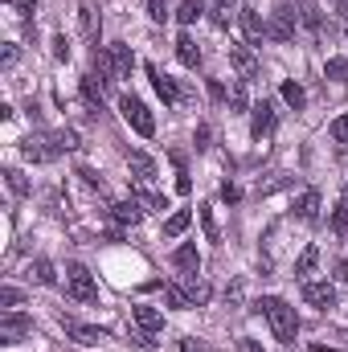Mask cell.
<instances>
[{
	"mask_svg": "<svg viewBox=\"0 0 348 352\" xmlns=\"http://www.w3.org/2000/svg\"><path fill=\"white\" fill-rule=\"evenodd\" d=\"M254 311L266 316V324H270L274 340H283L287 349L295 344V336H299V316H295V307H291L287 299H279V295H262L259 303H254Z\"/></svg>",
	"mask_w": 348,
	"mask_h": 352,
	"instance_id": "1",
	"label": "cell"
},
{
	"mask_svg": "<svg viewBox=\"0 0 348 352\" xmlns=\"http://www.w3.org/2000/svg\"><path fill=\"white\" fill-rule=\"evenodd\" d=\"M119 111H123L127 127H135V135H144V140H152V135H156V119H152V111H148V102H144V98L123 94V98H119Z\"/></svg>",
	"mask_w": 348,
	"mask_h": 352,
	"instance_id": "2",
	"label": "cell"
},
{
	"mask_svg": "<svg viewBox=\"0 0 348 352\" xmlns=\"http://www.w3.org/2000/svg\"><path fill=\"white\" fill-rule=\"evenodd\" d=\"M66 295L78 299V303H98V287H94V274L83 263H66Z\"/></svg>",
	"mask_w": 348,
	"mask_h": 352,
	"instance_id": "3",
	"label": "cell"
},
{
	"mask_svg": "<svg viewBox=\"0 0 348 352\" xmlns=\"http://www.w3.org/2000/svg\"><path fill=\"white\" fill-rule=\"evenodd\" d=\"M33 332V320L25 311H0V340L4 344H21Z\"/></svg>",
	"mask_w": 348,
	"mask_h": 352,
	"instance_id": "4",
	"label": "cell"
},
{
	"mask_svg": "<svg viewBox=\"0 0 348 352\" xmlns=\"http://www.w3.org/2000/svg\"><path fill=\"white\" fill-rule=\"evenodd\" d=\"M295 25H299V12L283 4V8H274V16L266 21V37H270V41H291V37H295Z\"/></svg>",
	"mask_w": 348,
	"mask_h": 352,
	"instance_id": "5",
	"label": "cell"
},
{
	"mask_svg": "<svg viewBox=\"0 0 348 352\" xmlns=\"http://www.w3.org/2000/svg\"><path fill=\"white\" fill-rule=\"evenodd\" d=\"M62 328H66V336H70L74 344H83V349H94V344H102V340H107V332H102V328L78 324L74 316H62Z\"/></svg>",
	"mask_w": 348,
	"mask_h": 352,
	"instance_id": "6",
	"label": "cell"
},
{
	"mask_svg": "<svg viewBox=\"0 0 348 352\" xmlns=\"http://www.w3.org/2000/svg\"><path fill=\"white\" fill-rule=\"evenodd\" d=\"M230 66L238 70V78H246V82H250V78L259 74V58H254V45H246V41H242V45H230Z\"/></svg>",
	"mask_w": 348,
	"mask_h": 352,
	"instance_id": "7",
	"label": "cell"
},
{
	"mask_svg": "<svg viewBox=\"0 0 348 352\" xmlns=\"http://www.w3.org/2000/svg\"><path fill=\"white\" fill-rule=\"evenodd\" d=\"M21 156L33 160V164H50V160L58 156V148L50 144V131H45V135H29V140L21 144Z\"/></svg>",
	"mask_w": 348,
	"mask_h": 352,
	"instance_id": "8",
	"label": "cell"
},
{
	"mask_svg": "<svg viewBox=\"0 0 348 352\" xmlns=\"http://www.w3.org/2000/svg\"><path fill=\"white\" fill-rule=\"evenodd\" d=\"M303 299H307L312 307H320V311H332V307H336V287L307 278V283H303Z\"/></svg>",
	"mask_w": 348,
	"mask_h": 352,
	"instance_id": "9",
	"label": "cell"
},
{
	"mask_svg": "<svg viewBox=\"0 0 348 352\" xmlns=\"http://www.w3.org/2000/svg\"><path fill=\"white\" fill-rule=\"evenodd\" d=\"M78 29L90 45H98V33H102V16H98V4L94 0H83L78 4Z\"/></svg>",
	"mask_w": 348,
	"mask_h": 352,
	"instance_id": "10",
	"label": "cell"
},
{
	"mask_svg": "<svg viewBox=\"0 0 348 352\" xmlns=\"http://www.w3.org/2000/svg\"><path fill=\"white\" fill-rule=\"evenodd\" d=\"M238 21H242L246 45H262V41H266V21H262L259 8H238Z\"/></svg>",
	"mask_w": 348,
	"mask_h": 352,
	"instance_id": "11",
	"label": "cell"
},
{
	"mask_svg": "<svg viewBox=\"0 0 348 352\" xmlns=\"http://www.w3.org/2000/svg\"><path fill=\"white\" fill-rule=\"evenodd\" d=\"M270 131H274V107L262 98L259 107H250V135L254 140H266Z\"/></svg>",
	"mask_w": 348,
	"mask_h": 352,
	"instance_id": "12",
	"label": "cell"
},
{
	"mask_svg": "<svg viewBox=\"0 0 348 352\" xmlns=\"http://www.w3.org/2000/svg\"><path fill=\"white\" fill-rule=\"evenodd\" d=\"M131 320H135V328H144V332H152V336L164 332V311H156V307H148V303H135V307H131Z\"/></svg>",
	"mask_w": 348,
	"mask_h": 352,
	"instance_id": "13",
	"label": "cell"
},
{
	"mask_svg": "<svg viewBox=\"0 0 348 352\" xmlns=\"http://www.w3.org/2000/svg\"><path fill=\"white\" fill-rule=\"evenodd\" d=\"M111 217H115L119 226H140V221H144V205H140L135 197H127V201H115V205H111Z\"/></svg>",
	"mask_w": 348,
	"mask_h": 352,
	"instance_id": "14",
	"label": "cell"
},
{
	"mask_svg": "<svg viewBox=\"0 0 348 352\" xmlns=\"http://www.w3.org/2000/svg\"><path fill=\"white\" fill-rule=\"evenodd\" d=\"M173 266L176 270H184V274H197V270H201V250H197V242L176 246L173 250Z\"/></svg>",
	"mask_w": 348,
	"mask_h": 352,
	"instance_id": "15",
	"label": "cell"
},
{
	"mask_svg": "<svg viewBox=\"0 0 348 352\" xmlns=\"http://www.w3.org/2000/svg\"><path fill=\"white\" fill-rule=\"evenodd\" d=\"M226 107H230L234 115L250 111V94H246V78H230V87H226Z\"/></svg>",
	"mask_w": 348,
	"mask_h": 352,
	"instance_id": "16",
	"label": "cell"
},
{
	"mask_svg": "<svg viewBox=\"0 0 348 352\" xmlns=\"http://www.w3.org/2000/svg\"><path fill=\"white\" fill-rule=\"evenodd\" d=\"M127 164H131V173H135L140 184H152L156 180V160L148 152H127Z\"/></svg>",
	"mask_w": 348,
	"mask_h": 352,
	"instance_id": "17",
	"label": "cell"
},
{
	"mask_svg": "<svg viewBox=\"0 0 348 352\" xmlns=\"http://www.w3.org/2000/svg\"><path fill=\"white\" fill-rule=\"evenodd\" d=\"M111 50V62H115V74L119 78H131V70H135V54H131V45H123V41H115V45H107Z\"/></svg>",
	"mask_w": 348,
	"mask_h": 352,
	"instance_id": "18",
	"label": "cell"
},
{
	"mask_svg": "<svg viewBox=\"0 0 348 352\" xmlns=\"http://www.w3.org/2000/svg\"><path fill=\"white\" fill-rule=\"evenodd\" d=\"M295 217H299V221H316V217H320V192H316V188H303V192L295 197Z\"/></svg>",
	"mask_w": 348,
	"mask_h": 352,
	"instance_id": "19",
	"label": "cell"
},
{
	"mask_svg": "<svg viewBox=\"0 0 348 352\" xmlns=\"http://www.w3.org/2000/svg\"><path fill=\"white\" fill-rule=\"evenodd\" d=\"M148 74H152V87H156V94H160L168 107H176V102H180V90H176L173 78H168V74H160L156 66H148Z\"/></svg>",
	"mask_w": 348,
	"mask_h": 352,
	"instance_id": "20",
	"label": "cell"
},
{
	"mask_svg": "<svg viewBox=\"0 0 348 352\" xmlns=\"http://www.w3.org/2000/svg\"><path fill=\"white\" fill-rule=\"evenodd\" d=\"M176 58H180V66H188V70H197V66H201V50H197V41H193L188 33H180V37H176Z\"/></svg>",
	"mask_w": 348,
	"mask_h": 352,
	"instance_id": "21",
	"label": "cell"
},
{
	"mask_svg": "<svg viewBox=\"0 0 348 352\" xmlns=\"http://www.w3.org/2000/svg\"><path fill=\"white\" fill-rule=\"evenodd\" d=\"M94 74H98V82L102 87H111L119 74H115V62H111V50H94Z\"/></svg>",
	"mask_w": 348,
	"mask_h": 352,
	"instance_id": "22",
	"label": "cell"
},
{
	"mask_svg": "<svg viewBox=\"0 0 348 352\" xmlns=\"http://www.w3.org/2000/svg\"><path fill=\"white\" fill-rule=\"evenodd\" d=\"M184 291H188V299H193V307H205L209 303V283L205 278H197V274H184Z\"/></svg>",
	"mask_w": 348,
	"mask_h": 352,
	"instance_id": "23",
	"label": "cell"
},
{
	"mask_svg": "<svg viewBox=\"0 0 348 352\" xmlns=\"http://www.w3.org/2000/svg\"><path fill=\"white\" fill-rule=\"evenodd\" d=\"M29 278L41 283V287H54V283H58V270H54L50 258H33V263H29Z\"/></svg>",
	"mask_w": 348,
	"mask_h": 352,
	"instance_id": "24",
	"label": "cell"
},
{
	"mask_svg": "<svg viewBox=\"0 0 348 352\" xmlns=\"http://www.w3.org/2000/svg\"><path fill=\"white\" fill-rule=\"evenodd\" d=\"M83 98H87V107L94 111V115L102 111V82H98L94 74H87V78H83Z\"/></svg>",
	"mask_w": 348,
	"mask_h": 352,
	"instance_id": "25",
	"label": "cell"
},
{
	"mask_svg": "<svg viewBox=\"0 0 348 352\" xmlns=\"http://www.w3.org/2000/svg\"><path fill=\"white\" fill-rule=\"evenodd\" d=\"M316 263H320V246H307L303 254H299V263H295V278H312V270H316Z\"/></svg>",
	"mask_w": 348,
	"mask_h": 352,
	"instance_id": "26",
	"label": "cell"
},
{
	"mask_svg": "<svg viewBox=\"0 0 348 352\" xmlns=\"http://www.w3.org/2000/svg\"><path fill=\"white\" fill-rule=\"evenodd\" d=\"M135 201H140L144 209H156V213H164V209H168V197H164V192H152V188H144V184L135 188Z\"/></svg>",
	"mask_w": 348,
	"mask_h": 352,
	"instance_id": "27",
	"label": "cell"
},
{
	"mask_svg": "<svg viewBox=\"0 0 348 352\" xmlns=\"http://www.w3.org/2000/svg\"><path fill=\"white\" fill-rule=\"evenodd\" d=\"M188 221H193V213H188V209H176V213L164 217V234H168V238H180V234L188 230Z\"/></svg>",
	"mask_w": 348,
	"mask_h": 352,
	"instance_id": "28",
	"label": "cell"
},
{
	"mask_svg": "<svg viewBox=\"0 0 348 352\" xmlns=\"http://www.w3.org/2000/svg\"><path fill=\"white\" fill-rule=\"evenodd\" d=\"M201 16H205V0H180V8H176V21L180 25H193Z\"/></svg>",
	"mask_w": 348,
	"mask_h": 352,
	"instance_id": "29",
	"label": "cell"
},
{
	"mask_svg": "<svg viewBox=\"0 0 348 352\" xmlns=\"http://www.w3.org/2000/svg\"><path fill=\"white\" fill-rule=\"evenodd\" d=\"M299 21H303V29H312V33H320V29H324V16H320V8H316L312 0H303V4H299Z\"/></svg>",
	"mask_w": 348,
	"mask_h": 352,
	"instance_id": "30",
	"label": "cell"
},
{
	"mask_svg": "<svg viewBox=\"0 0 348 352\" xmlns=\"http://www.w3.org/2000/svg\"><path fill=\"white\" fill-rule=\"evenodd\" d=\"M50 144H54L58 152H74V148H78V131H70V127H58V131H50Z\"/></svg>",
	"mask_w": 348,
	"mask_h": 352,
	"instance_id": "31",
	"label": "cell"
},
{
	"mask_svg": "<svg viewBox=\"0 0 348 352\" xmlns=\"http://www.w3.org/2000/svg\"><path fill=\"white\" fill-rule=\"evenodd\" d=\"M164 303H168V307H176V311H188V307H193L188 291H184V287H176V283H168V287H164Z\"/></svg>",
	"mask_w": 348,
	"mask_h": 352,
	"instance_id": "32",
	"label": "cell"
},
{
	"mask_svg": "<svg viewBox=\"0 0 348 352\" xmlns=\"http://www.w3.org/2000/svg\"><path fill=\"white\" fill-rule=\"evenodd\" d=\"M4 184H8L12 197H29V180H25L21 168H4Z\"/></svg>",
	"mask_w": 348,
	"mask_h": 352,
	"instance_id": "33",
	"label": "cell"
},
{
	"mask_svg": "<svg viewBox=\"0 0 348 352\" xmlns=\"http://www.w3.org/2000/svg\"><path fill=\"white\" fill-rule=\"evenodd\" d=\"M197 217H201L205 242H221V230H217V221H213V209H209V205H201V209H197Z\"/></svg>",
	"mask_w": 348,
	"mask_h": 352,
	"instance_id": "34",
	"label": "cell"
},
{
	"mask_svg": "<svg viewBox=\"0 0 348 352\" xmlns=\"http://www.w3.org/2000/svg\"><path fill=\"white\" fill-rule=\"evenodd\" d=\"M324 78H332V82L348 87V58H328V66H324Z\"/></svg>",
	"mask_w": 348,
	"mask_h": 352,
	"instance_id": "35",
	"label": "cell"
},
{
	"mask_svg": "<svg viewBox=\"0 0 348 352\" xmlns=\"http://www.w3.org/2000/svg\"><path fill=\"white\" fill-rule=\"evenodd\" d=\"M283 102H287V107H295V111H303L307 94H303V87H299V82H283Z\"/></svg>",
	"mask_w": 348,
	"mask_h": 352,
	"instance_id": "36",
	"label": "cell"
},
{
	"mask_svg": "<svg viewBox=\"0 0 348 352\" xmlns=\"http://www.w3.org/2000/svg\"><path fill=\"white\" fill-rule=\"evenodd\" d=\"M25 303V291H17V287H0V307L4 311H17Z\"/></svg>",
	"mask_w": 348,
	"mask_h": 352,
	"instance_id": "37",
	"label": "cell"
},
{
	"mask_svg": "<svg viewBox=\"0 0 348 352\" xmlns=\"http://www.w3.org/2000/svg\"><path fill=\"white\" fill-rule=\"evenodd\" d=\"M230 16H234V4H213V25L217 29H230Z\"/></svg>",
	"mask_w": 348,
	"mask_h": 352,
	"instance_id": "38",
	"label": "cell"
},
{
	"mask_svg": "<svg viewBox=\"0 0 348 352\" xmlns=\"http://www.w3.org/2000/svg\"><path fill=\"white\" fill-rule=\"evenodd\" d=\"M242 295H246V283H242V278H234V283L226 287V303H230V307H238V303H242Z\"/></svg>",
	"mask_w": 348,
	"mask_h": 352,
	"instance_id": "39",
	"label": "cell"
},
{
	"mask_svg": "<svg viewBox=\"0 0 348 352\" xmlns=\"http://www.w3.org/2000/svg\"><path fill=\"white\" fill-rule=\"evenodd\" d=\"M148 16L160 25V21H168V0H148Z\"/></svg>",
	"mask_w": 348,
	"mask_h": 352,
	"instance_id": "40",
	"label": "cell"
},
{
	"mask_svg": "<svg viewBox=\"0 0 348 352\" xmlns=\"http://www.w3.org/2000/svg\"><path fill=\"white\" fill-rule=\"evenodd\" d=\"M332 140H336V144H348V115L332 119Z\"/></svg>",
	"mask_w": 348,
	"mask_h": 352,
	"instance_id": "41",
	"label": "cell"
},
{
	"mask_svg": "<svg viewBox=\"0 0 348 352\" xmlns=\"http://www.w3.org/2000/svg\"><path fill=\"white\" fill-rule=\"evenodd\" d=\"M332 230H336L340 238H348V205H345V209H336V213H332Z\"/></svg>",
	"mask_w": 348,
	"mask_h": 352,
	"instance_id": "42",
	"label": "cell"
},
{
	"mask_svg": "<svg viewBox=\"0 0 348 352\" xmlns=\"http://www.w3.org/2000/svg\"><path fill=\"white\" fill-rule=\"evenodd\" d=\"M54 58H58V62H66V58H70V41H66V33H58V37H54Z\"/></svg>",
	"mask_w": 348,
	"mask_h": 352,
	"instance_id": "43",
	"label": "cell"
},
{
	"mask_svg": "<svg viewBox=\"0 0 348 352\" xmlns=\"http://www.w3.org/2000/svg\"><path fill=\"white\" fill-rule=\"evenodd\" d=\"M238 197H242V188H238V184H230V180H226V184H221V201H230V205H234V201H238Z\"/></svg>",
	"mask_w": 348,
	"mask_h": 352,
	"instance_id": "44",
	"label": "cell"
},
{
	"mask_svg": "<svg viewBox=\"0 0 348 352\" xmlns=\"http://www.w3.org/2000/svg\"><path fill=\"white\" fill-rule=\"evenodd\" d=\"M209 140H213V131H209V123H201L197 127V148H209Z\"/></svg>",
	"mask_w": 348,
	"mask_h": 352,
	"instance_id": "45",
	"label": "cell"
},
{
	"mask_svg": "<svg viewBox=\"0 0 348 352\" xmlns=\"http://www.w3.org/2000/svg\"><path fill=\"white\" fill-rule=\"evenodd\" d=\"M17 8H21V16H25V21H29V16H33V12H37V0H17Z\"/></svg>",
	"mask_w": 348,
	"mask_h": 352,
	"instance_id": "46",
	"label": "cell"
},
{
	"mask_svg": "<svg viewBox=\"0 0 348 352\" xmlns=\"http://www.w3.org/2000/svg\"><path fill=\"white\" fill-rule=\"evenodd\" d=\"M180 352H209V349H205V344H197L193 336H184V340H180Z\"/></svg>",
	"mask_w": 348,
	"mask_h": 352,
	"instance_id": "47",
	"label": "cell"
},
{
	"mask_svg": "<svg viewBox=\"0 0 348 352\" xmlns=\"http://www.w3.org/2000/svg\"><path fill=\"white\" fill-rule=\"evenodd\" d=\"M238 352H262V344L250 340V336H242V340H238Z\"/></svg>",
	"mask_w": 348,
	"mask_h": 352,
	"instance_id": "48",
	"label": "cell"
},
{
	"mask_svg": "<svg viewBox=\"0 0 348 352\" xmlns=\"http://www.w3.org/2000/svg\"><path fill=\"white\" fill-rule=\"evenodd\" d=\"M332 278H336V283H345V278H348V263H332Z\"/></svg>",
	"mask_w": 348,
	"mask_h": 352,
	"instance_id": "49",
	"label": "cell"
},
{
	"mask_svg": "<svg viewBox=\"0 0 348 352\" xmlns=\"http://www.w3.org/2000/svg\"><path fill=\"white\" fill-rule=\"evenodd\" d=\"M78 176H83V184H90V188H98V176L90 173V168H78Z\"/></svg>",
	"mask_w": 348,
	"mask_h": 352,
	"instance_id": "50",
	"label": "cell"
},
{
	"mask_svg": "<svg viewBox=\"0 0 348 352\" xmlns=\"http://www.w3.org/2000/svg\"><path fill=\"white\" fill-rule=\"evenodd\" d=\"M209 98H226V87H221V82H217V78H213V82H209Z\"/></svg>",
	"mask_w": 348,
	"mask_h": 352,
	"instance_id": "51",
	"label": "cell"
},
{
	"mask_svg": "<svg viewBox=\"0 0 348 352\" xmlns=\"http://www.w3.org/2000/svg\"><path fill=\"white\" fill-rule=\"evenodd\" d=\"M12 62H17V45H4V70H8Z\"/></svg>",
	"mask_w": 348,
	"mask_h": 352,
	"instance_id": "52",
	"label": "cell"
},
{
	"mask_svg": "<svg viewBox=\"0 0 348 352\" xmlns=\"http://www.w3.org/2000/svg\"><path fill=\"white\" fill-rule=\"evenodd\" d=\"M217 4H238V0H217Z\"/></svg>",
	"mask_w": 348,
	"mask_h": 352,
	"instance_id": "53",
	"label": "cell"
},
{
	"mask_svg": "<svg viewBox=\"0 0 348 352\" xmlns=\"http://www.w3.org/2000/svg\"><path fill=\"white\" fill-rule=\"evenodd\" d=\"M345 205H348V180H345Z\"/></svg>",
	"mask_w": 348,
	"mask_h": 352,
	"instance_id": "54",
	"label": "cell"
},
{
	"mask_svg": "<svg viewBox=\"0 0 348 352\" xmlns=\"http://www.w3.org/2000/svg\"><path fill=\"white\" fill-rule=\"evenodd\" d=\"M345 41H348V25H345Z\"/></svg>",
	"mask_w": 348,
	"mask_h": 352,
	"instance_id": "55",
	"label": "cell"
},
{
	"mask_svg": "<svg viewBox=\"0 0 348 352\" xmlns=\"http://www.w3.org/2000/svg\"><path fill=\"white\" fill-rule=\"evenodd\" d=\"M287 352H299V349H287Z\"/></svg>",
	"mask_w": 348,
	"mask_h": 352,
	"instance_id": "56",
	"label": "cell"
}]
</instances>
